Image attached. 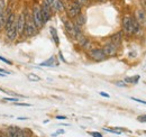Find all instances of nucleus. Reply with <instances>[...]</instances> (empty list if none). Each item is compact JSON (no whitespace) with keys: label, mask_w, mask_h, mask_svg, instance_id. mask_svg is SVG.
Returning a JSON list of instances; mask_svg holds the SVG:
<instances>
[{"label":"nucleus","mask_w":146,"mask_h":137,"mask_svg":"<svg viewBox=\"0 0 146 137\" xmlns=\"http://www.w3.org/2000/svg\"><path fill=\"white\" fill-rule=\"evenodd\" d=\"M56 119H66L65 116H56Z\"/></svg>","instance_id":"obj_36"},{"label":"nucleus","mask_w":146,"mask_h":137,"mask_svg":"<svg viewBox=\"0 0 146 137\" xmlns=\"http://www.w3.org/2000/svg\"><path fill=\"white\" fill-rule=\"evenodd\" d=\"M100 96H102V97H105V98H110V96L108 93H106V92H100Z\"/></svg>","instance_id":"obj_34"},{"label":"nucleus","mask_w":146,"mask_h":137,"mask_svg":"<svg viewBox=\"0 0 146 137\" xmlns=\"http://www.w3.org/2000/svg\"><path fill=\"white\" fill-rule=\"evenodd\" d=\"M141 79V76L139 75H135V76H127V78H125V82L126 83H131V84H136L137 82H138V80Z\"/></svg>","instance_id":"obj_17"},{"label":"nucleus","mask_w":146,"mask_h":137,"mask_svg":"<svg viewBox=\"0 0 146 137\" xmlns=\"http://www.w3.org/2000/svg\"><path fill=\"white\" fill-rule=\"evenodd\" d=\"M16 137H24V135H23V130H21V129H18V132H17V134H16Z\"/></svg>","instance_id":"obj_33"},{"label":"nucleus","mask_w":146,"mask_h":137,"mask_svg":"<svg viewBox=\"0 0 146 137\" xmlns=\"http://www.w3.org/2000/svg\"><path fill=\"white\" fill-rule=\"evenodd\" d=\"M25 11V16H26V24H25V33L24 34L28 37L35 36L38 33V28H37L36 24L34 23L33 17H32V13H28L27 9L24 10Z\"/></svg>","instance_id":"obj_1"},{"label":"nucleus","mask_w":146,"mask_h":137,"mask_svg":"<svg viewBox=\"0 0 146 137\" xmlns=\"http://www.w3.org/2000/svg\"><path fill=\"white\" fill-rule=\"evenodd\" d=\"M40 65H42V67H56V65H58V61H56L55 56H52V57L48 59L47 61L40 63Z\"/></svg>","instance_id":"obj_15"},{"label":"nucleus","mask_w":146,"mask_h":137,"mask_svg":"<svg viewBox=\"0 0 146 137\" xmlns=\"http://www.w3.org/2000/svg\"><path fill=\"white\" fill-rule=\"evenodd\" d=\"M6 8H7V1L6 0H0V17L5 14Z\"/></svg>","instance_id":"obj_21"},{"label":"nucleus","mask_w":146,"mask_h":137,"mask_svg":"<svg viewBox=\"0 0 146 137\" xmlns=\"http://www.w3.org/2000/svg\"><path fill=\"white\" fill-rule=\"evenodd\" d=\"M131 100H134V101H137V102L139 103H143V104H146V101H144V100H141V99H137V98H130Z\"/></svg>","instance_id":"obj_29"},{"label":"nucleus","mask_w":146,"mask_h":137,"mask_svg":"<svg viewBox=\"0 0 146 137\" xmlns=\"http://www.w3.org/2000/svg\"><path fill=\"white\" fill-rule=\"evenodd\" d=\"M97 1H98V2H106L107 0H97Z\"/></svg>","instance_id":"obj_38"},{"label":"nucleus","mask_w":146,"mask_h":137,"mask_svg":"<svg viewBox=\"0 0 146 137\" xmlns=\"http://www.w3.org/2000/svg\"><path fill=\"white\" fill-rule=\"evenodd\" d=\"M5 32H6V37H7V39H8L9 42H15V41L17 39V37L19 36L18 32H17L16 23H15L14 25H11L9 28L5 29Z\"/></svg>","instance_id":"obj_9"},{"label":"nucleus","mask_w":146,"mask_h":137,"mask_svg":"<svg viewBox=\"0 0 146 137\" xmlns=\"http://www.w3.org/2000/svg\"><path fill=\"white\" fill-rule=\"evenodd\" d=\"M39 5H40V11H42V17H43V20H44V24H46V23L52 18L53 11H52L51 7H50L46 2L42 1Z\"/></svg>","instance_id":"obj_8"},{"label":"nucleus","mask_w":146,"mask_h":137,"mask_svg":"<svg viewBox=\"0 0 146 137\" xmlns=\"http://www.w3.org/2000/svg\"><path fill=\"white\" fill-rule=\"evenodd\" d=\"M88 55H89V57L91 59L92 61H94V62L104 61L107 57L102 49H92V50L88 52Z\"/></svg>","instance_id":"obj_5"},{"label":"nucleus","mask_w":146,"mask_h":137,"mask_svg":"<svg viewBox=\"0 0 146 137\" xmlns=\"http://www.w3.org/2000/svg\"><path fill=\"white\" fill-rule=\"evenodd\" d=\"M123 34H124L123 32H118V33L113 34L111 36V38H110V42L113 43L117 47H119L120 44H121V41H123Z\"/></svg>","instance_id":"obj_13"},{"label":"nucleus","mask_w":146,"mask_h":137,"mask_svg":"<svg viewBox=\"0 0 146 137\" xmlns=\"http://www.w3.org/2000/svg\"><path fill=\"white\" fill-rule=\"evenodd\" d=\"M18 132V128L15 126H10L7 130V137H16V134Z\"/></svg>","instance_id":"obj_18"},{"label":"nucleus","mask_w":146,"mask_h":137,"mask_svg":"<svg viewBox=\"0 0 146 137\" xmlns=\"http://www.w3.org/2000/svg\"><path fill=\"white\" fill-rule=\"evenodd\" d=\"M50 32H51V34H52V38H53L54 43L58 46V44H60V39H58V36H57L56 29H55L54 27H51V28H50Z\"/></svg>","instance_id":"obj_19"},{"label":"nucleus","mask_w":146,"mask_h":137,"mask_svg":"<svg viewBox=\"0 0 146 137\" xmlns=\"http://www.w3.org/2000/svg\"><path fill=\"white\" fill-rule=\"evenodd\" d=\"M89 135H91L92 137H104L100 133H98V132H89Z\"/></svg>","instance_id":"obj_25"},{"label":"nucleus","mask_w":146,"mask_h":137,"mask_svg":"<svg viewBox=\"0 0 146 137\" xmlns=\"http://www.w3.org/2000/svg\"><path fill=\"white\" fill-rule=\"evenodd\" d=\"M44 2H46L53 13H63L64 9V3L62 2V0H43Z\"/></svg>","instance_id":"obj_6"},{"label":"nucleus","mask_w":146,"mask_h":137,"mask_svg":"<svg viewBox=\"0 0 146 137\" xmlns=\"http://www.w3.org/2000/svg\"><path fill=\"white\" fill-rule=\"evenodd\" d=\"M102 50H104V52H105L106 56H115V55L117 54L118 47H117V46H116L113 43L108 42V43H106V44L104 45Z\"/></svg>","instance_id":"obj_11"},{"label":"nucleus","mask_w":146,"mask_h":137,"mask_svg":"<svg viewBox=\"0 0 146 137\" xmlns=\"http://www.w3.org/2000/svg\"><path fill=\"white\" fill-rule=\"evenodd\" d=\"M86 21H87V19H86V15H83L82 13L74 18V23H75L76 25H79V26H83V25L86 24Z\"/></svg>","instance_id":"obj_16"},{"label":"nucleus","mask_w":146,"mask_h":137,"mask_svg":"<svg viewBox=\"0 0 146 137\" xmlns=\"http://www.w3.org/2000/svg\"><path fill=\"white\" fill-rule=\"evenodd\" d=\"M73 1L76 2L78 5H80L81 7H84V6H88L91 0H73Z\"/></svg>","instance_id":"obj_22"},{"label":"nucleus","mask_w":146,"mask_h":137,"mask_svg":"<svg viewBox=\"0 0 146 137\" xmlns=\"http://www.w3.org/2000/svg\"><path fill=\"white\" fill-rule=\"evenodd\" d=\"M0 61H2V62H5V63H7L8 65H11V64H13L9 60H7V59H5V57H2V56H0Z\"/></svg>","instance_id":"obj_28"},{"label":"nucleus","mask_w":146,"mask_h":137,"mask_svg":"<svg viewBox=\"0 0 146 137\" xmlns=\"http://www.w3.org/2000/svg\"><path fill=\"white\" fill-rule=\"evenodd\" d=\"M137 120L141 121V122H146V115H142V116H138Z\"/></svg>","instance_id":"obj_27"},{"label":"nucleus","mask_w":146,"mask_h":137,"mask_svg":"<svg viewBox=\"0 0 146 137\" xmlns=\"http://www.w3.org/2000/svg\"><path fill=\"white\" fill-rule=\"evenodd\" d=\"M134 17L136 18V20L139 23V25H141L142 27H145L146 26V11H145V9H143V8H137V9L135 10Z\"/></svg>","instance_id":"obj_10"},{"label":"nucleus","mask_w":146,"mask_h":137,"mask_svg":"<svg viewBox=\"0 0 146 137\" xmlns=\"http://www.w3.org/2000/svg\"><path fill=\"white\" fill-rule=\"evenodd\" d=\"M58 134H64V130H63V129H58V130H57L56 133H54V134H52V136L55 137V136H57Z\"/></svg>","instance_id":"obj_30"},{"label":"nucleus","mask_w":146,"mask_h":137,"mask_svg":"<svg viewBox=\"0 0 146 137\" xmlns=\"http://www.w3.org/2000/svg\"><path fill=\"white\" fill-rule=\"evenodd\" d=\"M32 17L34 23L36 24L37 28L40 29L45 24H44V20L42 17V11H40V5L39 3H34L33 7H32Z\"/></svg>","instance_id":"obj_3"},{"label":"nucleus","mask_w":146,"mask_h":137,"mask_svg":"<svg viewBox=\"0 0 146 137\" xmlns=\"http://www.w3.org/2000/svg\"><path fill=\"white\" fill-rule=\"evenodd\" d=\"M16 106H23V107H29L31 106V103H20V102H14Z\"/></svg>","instance_id":"obj_31"},{"label":"nucleus","mask_w":146,"mask_h":137,"mask_svg":"<svg viewBox=\"0 0 146 137\" xmlns=\"http://www.w3.org/2000/svg\"><path fill=\"white\" fill-rule=\"evenodd\" d=\"M0 72L3 73V74H11V72H9V71H7V70H5V68H0Z\"/></svg>","instance_id":"obj_32"},{"label":"nucleus","mask_w":146,"mask_h":137,"mask_svg":"<svg viewBox=\"0 0 146 137\" xmlns=\"http://www.w3.org/2000/svg\"><path fill=\"white\" fill-rule=\"evenodd\" d=\"M64 26H65V29L68 32V34L70 35L72 38L76 39V31H75V26H74V23H73L71 19H65L64 20Z\"/></svg>","instance_id":"obj_12"},{"label":"nucleus","mask_w":146,"mask_h":137,"mask_svg":"<svg viewBox=\"0 0 146 137\" xmlns=\"http://www.w3.org/2000/svg\"><path fill=\"white\" fill-rule=\"evenodd\" d=\"M26 119H28V118H26V117H19L18 120H26Z\"/></svg>","instance_id":"obj_37"},{"label":"nucleus","mask_w":146,"mask_h":137,"mask_svg":"<svg viewBox=\"0 0 146 137\" xmlns=\"http://www.w3.org/2000/svg\"><path fill=\"white\" fill-rule=\"evenodd\" d=\"M115 84H116V86H127V83H126L125 81H116V82H115Z\"/></svg>","instance_id":"obj_26"},{"label":"nucleus","mask_w":146,"mask_h":137,"mask_svg":"<svg viewBox=\"0 0 146 137\" xmlns=\"http://www.w3.org/2000/svg\"><path fill=\"white\" fill-rule=\"evenodd\" d=\"M123 33L127 35V36H131L134 35V31H133V21H131V15H125L123 17Z\"/></svg>","instance_id":"obj_4"},{"label":"nucleus","mask_w":146,"mask_h":137,"mask_svg":"<svg viewBox=\"0 0 146 137\" xmlns=\"http://www.w3.org/2000/svg\"><path fill=\"white\" fill-rule=\"evenodd\" d=\"M27 79L29 80V81H33V82H38V81H40V78L35 74V73H29L28 75H27Z\"/></svg>","instance_id":"obj_20"},{"label":"nucleus","mask_w":146,"mask_h":137,"mask_svg":"<svg viewBox=\"0 0 146 137\" xmlns=\"http://www.w3.org/2000/svg\"><path fill=\"white\" fill-rule=\"evenodd\" d=\"M58 55H60V57H61V60H62V61H63V62H64V63H65V62H66V61H65V60H64V57H63V55H62V53H61V52H60V53H58Z\"/></svg>","instance_id":"obj_35"},{"label":"nucleus","mask_w":146,"mask_h":137,"mask_svg":"<svg viewBox=\"0 0 146 137\" xmlns=\"http://www.w3.org/2000/svg\"><path fill=\"white\" fill-rule=\"evenodd\" d=\"M131 21H133V31H134V35H138L142 31V26L139 25V23L136 20V18L131 16Z\"/></svg>","instance_id":"obj_14"},{"label":"nucleus","mask_w":146,"mask_h":137,"mask_svg":"<svg viewBox=\"0 0 146 137\" xmlns=\"http://www.w3.org/2000/svg\"><path fill=\"white\" fill-rule=\"evenodd\" d=\"M5 101H10V102H18V98H3Z\"/></svg>","instance_id":"obj_24"},{"label":"nucleus","mask_w":146,"mask_h":137,"mask_svg":"<svg viewBox=\"0 0 146 137\" xmlns=\"http://www.w3.org/2000/svg\"><path fill=\"white\" fill-rule=\"evenodd\" d=\"M23 135H24V137H31L32 132L29 129H23Z\"/></svg>","instance_id":"obj_23"},{"label":"nucleus","mask_w":146,"mask_h":137,"mask_svg":"<svg viewBox=\"0 0 146 137\" xmlns=\"http://www.w3.org/2000/svg\"><path fill=\"white\" fill-rule=\"evenodd\" d=\"M25 24H26L25 11H21L17 15V18H16V26H17V32L19 36H23L25 33Z\"/></svg>","instance_id":"obj_7"},{"label":"nucleus","mask_w":146,"mask_h":137,"mask_svg":"<svg viewBox=\"0 0 146 137\" xmlns=\"http://www.w3.org/2000/svg\"><path fill=\"white\" fill-rule=\"evenodd\" d=\"M64 9H65L64 11L66 13V15L71 19H74L78 15L82 13V7L78 5L76 2H74L73 0H68L66 5H64Z\"/></svg>","instance_id":"obj_2"}]
</instances>
